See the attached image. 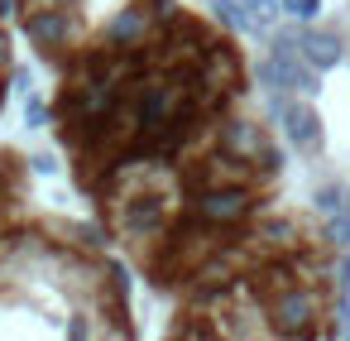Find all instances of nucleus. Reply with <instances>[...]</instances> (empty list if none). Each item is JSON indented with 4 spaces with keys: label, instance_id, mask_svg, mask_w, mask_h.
<instances>
[{
    "label": "nucleus",
    "instance_id": "2",
    "mask_svg": "<svg viewBox=\"0 0 350 341\" xmlns=\"http://www.w3.org/2000/svg\"><path fill=\"white\" fill-rule=\"evenodd\" d=\"M0 336L135 341V274L92 216L39 192L34 159L0 140Z\"/></svg>",
    "mask_w": 350,
    "mask_h": 341
},
{
    "label": "nucleus",
    "instance_id": "1",
    "mask_svg": "<svg viewBox=\"0 0 350 341\" xmlns=\"http://www.w3.org/2000/svg\"><path fill=\"white\" fill-rule=\"evenodd\" d=\"M72 192L178 341H326L345 317L340 245L293 192L230 25L178 0L49 77Z\"/></svg>",
    "mask_w": 350,
    "mask_h": 341
},
{
    "label": "nucleus",
    "instance_id": "3",
    "mask_svg": "<svg viewBox=\"0 0 350 341\" xmlns=\"http://www.w3.org/2000/svg\"><path fill=\"white\" fill-rule=\"evenodd\" d=\"M173 5L178 0H5L15 39L49 77L130 39Z\"/></svg>",
    "mask_w": 350,
    "mask_h": 341
},
{
    "label": "nucleus",
    "instance_id": "4",
    "mask_svg": "<svg viewBox=\"0 0 350 341\" xmlns=\"http://www.w3.org/2000/svg\"><path fill=\"white\" fill-rule=\"evenodd\" d=\"M10 87H15V25H10L5 0H0V116H5Z\"/></svg>",
    "mask_w": 350,
    "mask_h": 341
}]
</instances>
